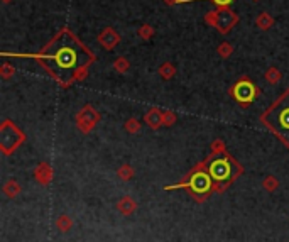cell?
<instances>
[{
	"instance_id": "6da1fadb",
	"label": "cell",
	"mask_w": 289,
	"mask_h": 242,
	"mask_svg": "<svg viewBox=\"0 0 289 242\" xmlns=\"http://www.w3.org/2000/svg\"><path fill=\"white\" fill-rule=\"evenodd\" d=\"M36 58L43 61L48 71L64 87L81 80L95 61V56L68 29L61 31L55 39L49 41L48 46L36 55Z\"/></svg>"
},
{
	"instance_id": "7a4b0ae2",
	"label": "cell",
	"mask_w": 289,
	"mask_h": 242,
	"mask_svg": "<svg viewBox=\"0 0 289 242\" xmlns=\"http://www.w3.org/2000/svg\"><path fill=\"white\" fill-rule=\"evenodd\" d=\"M262 122L289 147V90L264 114Z\"/></svg>"
},
{
	"instance_id": "3957f363",
	"label": "cell",
	"mask_w": 289,
	"mask_h": 242,
	"mask_svg": "<svg viewBox=\"0 0 289 242\" xmlns=\"http://www.w3.org/2000/svg\"><path fill=\"white\" fill-rule=\"evenodd\" d=\"M24 141V134L12 124L10 121H5L0 127V149L5 156L12 154L20 142Z\"/></svg>"
},
{
	"instance_id": "277c9868",
	"label": "cell",
	"mask_w": 289,
	"mask_h": 242,
	"mask_svg": "<svg viewBox=\"0 0 289 242\" xmlns=\"http://www.w3.org/2000/svg\"><path fill=\"white\" fill-rule=\"evenodd\" d=\"M257 93H259V90L255 88V85L252 83L249 78H242V80H238L232 88V95L235 97V100L240 102V104H243V105L254 102V98L257 97Z\"/></svg>"
},
{
	"instance_id": "5b68a950",
	"label": "cell",
	"mask_w": 289,
	"mask_h": 242,
	"mask_svg": "<svg viewBox=\"0 0 289 242\" xmlns=\"http://www.w3.org/2000/svg\"><path fill=\"white\" fill-rule=\"evenodd\" d=\"M98 121H100V114H98L92 105L83 107V109L76 114V125H78V129L85 134H88L90 130L98 124Z\"/></svg>"
},
{
	"instance_id": "8992f818",
	"label": "cell",
	"mask_w": 289,
	"mask_h": 242,
	"mask_svg": "<svg viewBox=\"0 0 289 242\" xmlns=\"http://www.w3.org/2000/svg\"><path fill=\"white\" fill-rule=\"evenodd\" d=\"M218 12V19H217V29L222 32V34H227L232 27L237 24V15L233 14L232 10H229L227 7H222Z\"/></svg>"
},
{
	"instance_id": "52a82bcc",
	"label": "cell",
	"mask_w": 289,
	"mask_h": 242,
	"mask_svg": "<svg viewBox=\"0 0 289 242\" xmlns=\"http://www.w3.org/2000/svg\"><path fill=\"white\" fill-rule=\"evenodd\" d=\"M98 41H100V44L105 49H114L118 44L120 38H118V34L112 29V27H105V29L100 32V36H98Z\"/></svg>"
},
{
	"instance_id": "ba28073f",
	"label": "cell",
	"mask_w": 289,
	"mask_h": 242,
	"mask_svg": "<svg viewBox=\"0 0 289 242\" xmlns=\"http://www.w3.org/2000/svg\"><path fill=\"white\" fill-rule=\"evenodd\" d=\"M117 210L118 213H122V215H125V217H129L132 215L135 210H137V202H135L132 196H122L120 200L117 202Z\"/></svg>"
},
{
	"instance_id": "9c48e42d",
	"label": "cell",
	"mask_w": 289,
	"mask_h": 242,
	"mask_svg": "<svg viewBox=\"0 0 289 242\" xmlns=\"http://www.w3.org/2000/svg\"><path fill=\"white\" fill-rule=\"evenodd\" d=\"M34 176H36V182L41 183V184H48L51 182L53 178V170L48 163H41V165L36 168L34 171Z\"/></svg>"
},
{
	"instance_id": "30bf717a",
	"label": "cell",
	"mask_w": 289,
	"mask_h": 242,
	"mask_svg": "<svg viewBox=\"0 0 289 242\" xmlns=\"http://www.w3.org/2000/svg\"><path fill=\"white\" fill-rule=\"evenodd\" d=\"M146 124L151 127V129H159L161 125H164V121H163V112L159 109H151L149 112L146 114L144 117Z\"/></svg>"
},
{
	"instance_id": "8fae6325",
	"label": "cell",
	"mask_w": 289,
	"mask_h": 242,
	"mask_svg": "<svg viewBox=\"0 0 289 242\" xmlns=\"http://www.w3.org/2000/svg\"><path fill=\"white\" fill-rule=\"evenodd\" d=\"M210 171H212V176L215 180H224L230 175V165L227 161H217L212 165Z\"/></svg>"
},
{
	"instance_id": "7c38bea8",
	"label": "cell",
	"mask_w": 289,
	"mask_h": 242,
	"mask_svg": "<svg viewBox=\"0 0 289 242\" xmlns=\"http://www.w3.org/2000/svg\"><path fill=\"white\" fill-rule=\"evenodd\" d=\"M2 191H3V195H5L7 198H15V196L22 191V188H20L19 182H15V180H9V182L3 184Z\"/></svg>"
},
{
	"instance_id": "4fadbf2b",
	"label": "cell",
	"mask_w": 289,
	"mask_h": 242,
	"mask_svg": "<svg viewBox=\"0 0 289 242\" xmlns=\"http://www.w3.org/2000/svg\"><path fill=\"white\" fill-rule=\"evenodd\" d=\"M56 229L59 232H63V234H66V232H69L73 229V219L69 215H66V213H63V215H59L56 219Z\"/></svg>"
},
{
	"instance_id": "5bb4252c",
	"label": "cell",
	"mask_w": 289,
	"mask_h": 242,
	"mask_svg": "<svg viewBox=\"0 0 289 242\" xmlns=\"http://www.w3.org/2000/svg\"><path fill=\"white\" fill-rule=\"evenodd\" d=\"M255 24H257L261 29L266 31V29H269V27L274 26V19H272L267 12H262V14L257 17V20H255Z\"/></svg>"
},
{
	"instance_id": "9a60e30c",
	"label": "cell",
	"mask_w": 289,
	"mask_h": 242,
	"mask_svg": "<svg viewBox=\"0 0 289 242\" xmlns=\"http://www.w3.org/2000/svg\"><path fill=\"white\" fill-rule=\"evenodd\" d=\"M262 186H264V190H266V191L272 193V191H276L279 188V182H278V178H276V176L269 175V176H266V178H264Z\"/></svg>"
},
{
	"instance_id": "2e32d148",
	"label": "cell",
	"mask_w": 289,
	"mask_h": 242,
	"mask_svg": "<svg viewBox=\"0 0 289 242\" xmlns=\"http://www.w3.org/2000/svg\"><path fill=\"white\" fill-rule=\"evenodd\" d=\"M117 176L123 180V182H129V180H132V176H134V170H132L130 165H122L117 170Z\"/></svg>"
},
{
	"instance_id": "e0dca14e",
	"label": "cell",
	"mask_w": 289,
	"mask_h": 242,
	"mask_svg": "<svg viewBox=\"0 0 289 242\" xmlns=\"http://www.w3.org/2000/svg\"><path fill=\"white\" fill-rule=\"evenodd\" d=\"M176 73V68L173 66L171 63H164L159 66V75L164 78V80H169V78H173Z\"/></svg>"
},
{
	"instance_id": "ac0fdd59",
	"label": "cell",
	"mask_w": 289,
	"mask_h": 242,
	"mask_svg": "<svg viewBox=\"0 0 289 242\" xmlns=\"http://www.w3.org/2000/svg\"><path fill=\"white\" fill-rule=\"evenodd\" d=\"M266 80L269 81V83H272V85L279 83V81H281V73H279V69H278V68H269V69H267Z\"/></svg>"
},
{
	"instance_id": "d6986e66",
	"label": "cell",
	"mask_w": 289,
	"mask_h": 242,
	"mask_svg": "<svg viewBox=\"0 0 289 242\" xmlns=\"http://www.w3.org/2000/svg\"><path fill=\"white\" fill-rule=\"evenodd\" d=\"M125 130L130 134H135L140 130V122L137 121V119H129V121L125 122Z\"/></svg>"
},
{
	"instance_id": "ffe728a7",
	"label": "cell",
	"mask_w": 289,
	"mask_h": 242,
	"mask_svg": "<svg viewBox=\"0 0 289 242\" xmlns=\"http://www.w3.org/2000/svg\"><path fill=\"white\" fill-rule=\"evenodd\" d=\"M217 51H218V55H220L222 58H229V56L232 55L233 48L230 46L229 43H222L220 46H218V49H217Z\"/></svg>"
},
{
	"instance_id": "44dd1931",
	"label": "cell",
	"mask_w": 289,
	"mask_h": 242,
	"mask_svg": "<svg viewBox=\"0 0 289 242\" xmlns=\"http://www.w3.org/2000/svg\"><path fill=\"white\" fill-rule=\"evenodd\" d=\"M114 68L117 69L118 73H125L127 69H129V61H127L125 58H118V60L114 63Z\"/></svg>"
},
{
	"instance_id": "7402d4cb",
	"label": "cell",
	"mask_w": 289,
	"mask_h": 242,
	"mask_svg": "<svg viewBox=\"0 0 289 242\" xmlns=\"http://www.w3.org/2000/svg\"><path fill=\"white\" fill-rule=\"evenodd\" d=\"M163 121H164V125L166 127L173 125L176 122V114L171 112V110H166V112H163Z\"/></svg>"
},
{
	"instance_id": "603a6c76",
	"label": "cell",
	"mask_w": 289,
	"mask_h": 242,
	"mask_svg": "<svg viewBox=\"0 0 289 242\" xmlns=\"http://www.w3.org/2000/svg\"><path fill=\"white\" fill-rule=\"evenodd\" d=\"M152 34H154V29H152L151 26H142L139 29V36L142 39H149V38H152Z\"/></svg>"
},
{
	"instance_id": "cb8c5ba5",
	"label": "cell",
	"mask_w": 289,
	"mask_h": 242,
	"mask_svg": "<svg viewBox=\"0 0 289 242\" xmlns=\"http://www.w3.org/2000/svg\"><path fill=\"white\" fill-rule=\"evenodd\" d=\"M217 19H218V12H210V14H206V24H210V26L217 27Z\"/></svg>"
},
{
	"instance_id": "d4e9b609",
	"label": "cell",
	"mask_w": 289,
	"mask_h": 242,
	"mask_svg": "<svg viewBox=\"0 0 289 242\" xmlns=\"http://www.w3.org/2000/svg\"><path fill=\"white\" fill-rule=\"evenodd\" d=\"M179 2H195V0H179ZM212 2L220 7H225V5H229V3H232L233 0H212Z\"/></svg>"
},
{
	"instance_id": "484cf974",
	"label": "cell",
	"mask_w": 289,
	"mask_h": 242,
	"mask_svg": "<svg viewBox=\"0 0 289 242\" xmlns=\"http://www.w3.org/2000/svg\"><path fill=\"white\" fill-rule=\"evenodd\" d=\"M0 71H2V76H3V78H9V76L12 75V73H14V68L9 66V64H3Z\"/></svg>"
},
{
	"instance_id": "4316f807",
	"label": "cell",
	"mask_w": 289,
	"mask_h": 242,
	"mask_svg": "<svg viewBox=\"0 0 289 242\" xmlns=\"http://www.w3.org/2000/svg\"><path fill=\"white\" fill-rule=\"evenodd\" d=\"M166 3H174V2H177V0H164Z\"/></svg>"
},
{
	"instance_id": "83f0119b",
	"label": "cell",
	"mask_w": 289,
	"mask_h": 242,
	"mask_svg": "<svg viewBox=\"0 0 289 242\" xmlns=\"http://www.w3.org/2000/svg\"><path fill=\"white\" fill-rule=\"evenodd\" d=\"M3 2H5V3H7V2H10V0H3Z\"/></svg>"
},
{
	"instance_id": "f1b7e54d",
	"label": "cell",
	"mask_w": 289,
	"mask_h": 242,
	"mask_svg": "<svg viewBox=\"0 0 289 242\" xmlns=\"http://www.w3.org/2000/svg\"><path fill=\"white\" fill-rule=\"evenodd\" d=\"M254 2H259V0H254Z\"/></svg>"
}]
</instances>
